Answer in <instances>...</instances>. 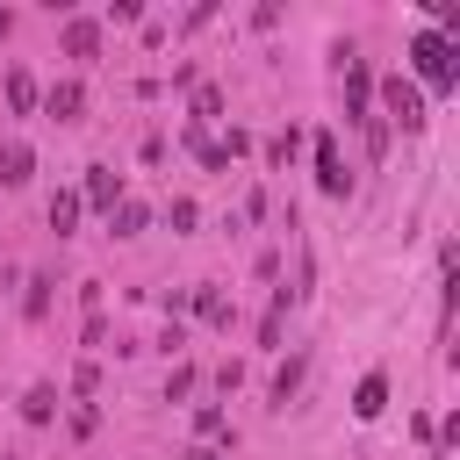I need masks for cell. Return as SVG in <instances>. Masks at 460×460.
Wrapping results in <instances>:
<instances>
[{"mask_svg":"<svg viewBox=\"0 0 460 460\" xmlns=\"http://www.w3.org/2000/svg\"><path fill=\"white\" fill-rule=\"evenodd\" d=\"M43 115H58V122H79V115H86V86H79V79H58V86L43 93Z\"/></svg>","mask_w":460,"mask_h":460,"instance_id":"obj_4","label":"cell"},{"mask_svg":"<svg viewBox=\"0 0 460 460\" xmlns=\"http://www.w3.org/2000/svg\"><path fill=\"white\" fill-rule=\"evenodd\" d=\"M381 122H402V129H424V93L410 86V79H381Z\"/></svg>","mask_w":460,"mask_h":460,"instance_id":"obj_2","label":"cell"},{"mask_svg":"<svg viewBox=\"0 0 460 460\" xmlns=\"http://www.w3.org/2000/svg\"><path fill=\"white\" fill-rule=\"evenodd\" d=\"M65 50H72V58H93V50H101V22L72 14V22H65Z\"/></svg>","mask_w":460,"mask_h":460,"instance_id":"obj_7","label":"cell"},{"mask_svg":"<svg viewBox=\"0 0 460 460\" xmlns=\"http://www.w3.org/2000/svg\"><path fill=\"white\" fill-rule=\"evenodd\" d=\"M144 223H151V208H144V201H115V237H137Z\"/></svg>","mask_w":460,"mask_h":460,"instance_id":"obj_14","label":"cell"},{"mask_svg":"<svg viewBox=\"0 0 460 460\" xmlns=\"http://www.w3.org/2000/svg\"><path fill=\"white\" fill-rule=\"evenodd\" d=\"M187 460H223V453H216V446H194V453H187Z\"/></svg>","mask_w":460,"mask_h":460,"instance_id":"obj_22","label":"cell"},{"mask_svg":"<svg viewBox=\"0 0 460 460\" xmlns=\"http://www.w3.org/2000/svg\"><path fill=\"white\" fill-rule=\"evenodd\" d=\"M381 410H388V381H381V374H367V381H359V395H352V417H381Z\"/></svg>","mask_w":460,"mask_h":460,"instance_id":"obj_12","label":"cell"},{"mask_svg":"<svg viewBox=\"0 0 460 460\" xmlns=\"http://www.w3.org/2000/svg\"><path fill=\"white\" fill-rule=\"evenodd\" d=\"M7 108H14V115H36V108H43V93H36V79H29L22 65L7 72Z\"/></svg>","mask_w":460,"mask_h":460,"instance_id":"obj_8","label":"cell"},{"mask_svg":"<svg viewBox=\"0 0 460 460\" xmlns=\"http://www.w3.org/2000/svg\"><path fill=\"white\" fill-rule=\"evenodd\" d=\"M194 309H201V323H230V302L216 295V288H201V295H187Z\"/></svg>","mask_w":460,"mask_h":460,"instance_id":"obj_15","label":"cell"},{"mask_svg":"<svg viewBox=\"0 0 460 460\" xmlns=\"http://www.w3.org/2000/svg\"><path fill=\"white\" fill-rule=\"evenodd\" d=\"M79 208H86L79 194H50V230H58V237H72V230H79Z\"/></svg>","mask_w":460,"mask_h":460,"instance_id":"obj_13","label":"cell"},{"mask_svg":"<svg viewBox=\"0 0 460 460\" xmlns=\"http://www.w3.org/2000/svg\"><path fill=\"white\" fill-rule=\"evenodd\" d=\"M216 115H223V93H216V86H194V122H201V129H208V122H216Z\"/></svg>","mask_w":460,"mask_h":460,"instance_id":"obj_17","label":"cell"},{"mask_svg":"<svg viewBox=\"0 0 460 460\" xmlns=\"http://www.w3.org/2000/svg\"><path fill=\"white\" fill-rule=\"evenodd\" d=\"M410 65H417V79H424L431 93H453V86H460V50H453L438 29H417V36H410Z\"/></svg>","mask_w":460,"mask_h":460,"instance_id":"obj_1","label":"cell"},{"mask_svg":"<svg viewBox=\"0 0 460 460\" xmlns=\"http://www.w3.org/2000/svg\"><path fill=\"white\" fill-rule=\"evenodd\" d=\"M359 137H367V151H374V158L388 151V122H381V115H367V122H359Z\"/></svg>","mask_w":460,"mask_h":460,"instance_id":"obj_18","label":"cell"},{"mask_svg":"<svg viewBox=\"0 0 460 460\" xmlns=\"http://www.w3.org/2000/svg\"><path fill=\"white\" fill-rule=\"evenodd\" d=\"M50 417H58V388H50V381H36V388L22 395V424H50Z\"/></svg>","mask_w":460,"mask_h":460,"instance_id":"obj_10","label":"cell"},{"mask_svg":"<svg viewBox=\"0 0 460 460\" xmlns=\"http://www.w3.org/2000/svg\"><path fill=\"white\" fill-rule=\"evenodd\" d=\"M295 144H302V137H295V129H280V137L266 144V158H273V165H288V158H295Z\"/></svg>","mask_w":460,"mask_h":460,"instance_id":"obj_19","label":"cell"},{"mask_svg":"<svg viewBox=\"0 0 460 460\" xmlns=\"http://www.w3.org/2000/svg\"><path fill=\"white\" fill-rule=\"evenodd\" d=\"M36 180V151L29 144H0V187H29Z\"/></svg>","mask_w":460,"mask_h":460,"instance_id":"obj_5","label":"cell"},{"mask_svg":"<svg viewBox=\"0 0 460 460\" xmlns=\"http://www.w3.org/2000/svg\"><path fill=\"white\" fill-rule=\"evenodd\" d=\"M316 187H323L331 201H345V194H352V172H345V158H338V144H331V137H316Z\"/></svg>","mask_w":460,"mask_h":460,"instance_id":"obj_3","label":"cell"},{"mask_svg":"<svg viewBox=\"0 0 460 460\" xmlns=\"http://www.w3.org/2000/svg\"><path fill=\"white\" fill-rule=\"evenodd\" d=\"M187 151H194V158H201V165H208V172H223V165H230V158H223V137H208V129H201V122H194V129H187Z\"/></svg>","mask_w":460,"mask_h":460,"instance_id":"obj_11","label":"cell"},{"mask_svg":"<svg viewBox=\"0 0 460 460\" xmlns=\"http://www.w3.org/2000/svg\"><path fill=\"white\" fill-rule=\"evenodd\" d=\"M79 201H93V208H108V216H115V201H122V180H115L108 165H86V194H79Z\"/></svg>","mask_w":460,"mask_h":460,"instance_id":"obj_6","label":"cell"},{"mask_svg":"<svg viewBox=\"0 0 460 460\" xmlns=\"http://www.w3.org/2000/svg\"><path fill=\"white\" fill-rule=\"evenodd\" d=\"M194 223H201V208H194V201L180 194V201H172V230H194Z\"/></svg>","mask_w":460,"mask_h":460,"instance_id":"obj_21","label":"cell"},{"mask_svg":"<svg viewBox=\"0 0 460 460\" xmlns=\"http://www.w3.org/2000/svg\"><path fill=\"white\" fill-rule=\"evenodd\" d=\"M50 288H58V273H29V295H22V316H29V323L50 316Z\"/></svg>","mask_w":460,"mask_h":460,"instance_id":"obj_9","label":"cell"},{"mask_svg":"<svg viewBox=\"0 0 460 460\" xmlns=\"http://www.w3.org/2000/svg\"><path fill=\"white\" fill-rule=\"evenodd\" d=\"M187 388H194V367H187V359H180V367H172V381H165V402H180V395H187Z\"/></svg>","mask_w":460,"mask_h":460,"instance_id":"obj_20","label":"cell"},{"mask_svg":"<svg viewBox=\"0 0 460 460\" xmlns=\"http://www.w3.org/2000/svg\"><path fill=\"white\" fill-rule=\"evenodd\" d=\"M7 29H14V14H7V7H0V43H7Z\"/></svg>","mask_w":460,"mask_h":460,"instance_id":"obj_23","label":"cell"},{"mask_svg":"<svg viewBox=\"0 0 460 460\" xmlns=\"http://www.w3.org/2000/svg\"><path fill=\"white\" fill-rule=\"evenodd\" d=\"M302 367H309V359L295 352V359H288V367L273 374V402H280V410H288V395H295V381H302Z\"/></svg>","mask_w":460,"mask_h":460,"instance_id":"obj_16","label":"cell"}]
</instances>
